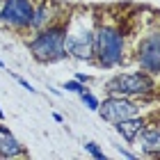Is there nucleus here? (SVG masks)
Wrapping results in <instances>:
<instances>
[{
  "label": "nucleus",
  "mask_w": 160,
  "mask_h": 160,
  "mask_svg": "<svg viewBox=\"0 0 160 160\" xmlns=\"http://www.w3.org/2000/svg\"><path fill=\"white\" fill-rule=\"evenodd\" d=\"M94 62L101 69H114L126 62V34L119 25L96 21L94 30Z\"/></svg>",
  "instance_id": "nucleus-1"
},
{
  "label": "nucleus",
  "mask_w": 160,
  "mask_h": 160,
  "mask_svg": "<svg viewBox=\"0 0 160 160\" xmlns=\"http://www.w3.org/2000/svg\"><path fill=\"white\" fill-rule=\"evenodd\" d=\"M28 50L41 64H55L67 60V23H50L28 39Z\"/></svg>",
  "instance_id": "nucleus-2"
},
{
  "label": "nucleus",
  "mask_w": 160,
  "mask_h": 160,
  "mask_svg": "<svg viewBox=\"0 0 160 160\" xmlns=\"http://www.w3.org/2000/svg\"><path fill=\"white\" fill-rule=\"evenodd\" d=\"M94 30L96 16L89 12L76 14L67 21V53L80 62H94Z\"/></svg>",
  "instance_id": "nucleus-3"
},
{
  "label": "nucleus",
  "mask_w": 160,
  "mask_h": 160,
  "mask_svg": "<svg viewBox=\"0 0 160 160\" xmlns=\"http://www.w3.org/2000/svg\"><path fill=\"white\" fill-rule=\"evenodd\" d=\"M158 89L156 78L147 71H126V73H114L112 78L105 80V92L117 94V96L128 98H144L153 96Z\"/></svg>",
  "instance_id": "nucleus-4"
},
{
  "label": "nucleus",
  "mask_w": 160,
  "mask_h": 160,
  "mask_svg": "<svg viewBox=\"0 0 160 160\" xmlns=\"http://www.w3.org/2000/svg\"><path fill=\"white\" fill-rule=\"evenodd\" d=\"M34 16V0H2L0 5V23L16 32L30 30Z\"/></svg>",
  "instance_id": "nucleus-5"
},
{
  "label": "nucleus",
  "mask_w": 160,
  "mask_h": 160,
  "mask_svg": "<svg viewBox=\"0 0 160 160\" xmlns=\"http://www.w3.org/2000/svg\"><path fill=\"white\" fill-rule=\"evenodd\" d=\"M98 117L108 123H117L121 119H130L142 114V108L135 98L128 96H117V94H108V96L98 103Z\"/></svg>",
  "instance_id": "nucleus-6"
},
{
  "label": "nucleus",
  "mask_w": 160,
  "mask_h": 160,
  "mask_svg": "<svg viewBox=\"0 0 160 160\" xmlns=\"http://www.w3.org/2000/svg\"><path fill=\"white\" fill-rule=\"evenodd\" d=\"M135 144L140 147V151L149 158H160V126L156 123H149L142 128V133L137 135Z\"/></svg>",
  "instance_id": "nucleus-7"
},
{
  "label": "nucleus",
  "mask_w": 160,
  "mask_h": 160,
  "mask_svg": "<svg viewBox=\"0 0 160 160\" xmlns=\"http://www.w3.org/2000/svg\"><path fill=\"white\" fill-rule=\"evenodd\" d=\"M147 117H142V114H137V117H130V119H121L117 123H112L114 130L121 135V140H126L128 144H135L137 135L142 133V128L147 126Z\"/></svg>",
  "instance_id": "nucleus-8"
},
{
  "label": "nucleus",
  "mask_w": 160,
  "mask_h": 160,
  "mask_svg": "<svg viewBox=\"0 0 160 160\" xmlns=\"http://www.w3.org/2000/svg\"><path fill=\"white\" fill-rule=\"evenodd\" d=\"M25 153H28L25 147L12 135L9 128L0 123V158H18V156H25Z\"/></svg>",
  "instance_id": "nucleus-9"
},
{
  "label": "nucleus",
  "mask_w": 160,
  "mask_h": 160,
  "mask_svg": "<svg viewBox=\"0 0 160 160\" xmlns=\"http://www.w3.org/2000/svg\"><path fill=\"white\" fill-rule=\"evenodd\" d=\"M53 5H50V0H41L39 5H34V16H32V23H30V30H41V28H46L53 23Z\"/></svg>",
  "instance_id": "nucleus-10"
},
{
  "label": "nucleus",
  "mask_w": 160,
  "mask_h": 160,
  "mask_svg": "<svg viewBox=\"0 0 160 160\" xmlns=\"http://www.w3.org/2000/svg\"><path fill=\"white\" fill-rule=\"evenodd\" d=\"M135 62L140 64L142 71H147L151 76H160V53H147V55H137Z\"/></svg>",
  "instance_id": "nucleus-11"
},
{
  "label": "nucleus",
  "mask_w": 160,
  "mask_h": 160,
  "mask_svg": "<svg viewBox=\"0 0 160 160\" xmlns=\"http://www.w3.org/2000/svg\"><path fill=\"white\" fill-rule=\"evenodd\" d=\"M80 98H82L85 108H89L92 112H96V110H98V103H101V101H98V96H94V94H92L89 89H85L82 94H80Z\"/></svg>",
  "instance_id": "nucleus-12"
},
{
  "label": "nucleus",
  "mask_w": 160,
  "mask_h": 160,
  "mask_svg": "<svg viewBox=\"0 0 160 160\" xmlns=\"http://www.w3.org/2000/svg\"><path fill=\"white\" fill-rule=\"evenodd\" d=\"M85 151H87V153H89L92 158H96V160H105L103 149H101L96 142H85Z\"/></svg>",
  "instance_id": "nucleus-13"
},
{
  "label": "nucleus",
  "mask_w": 160,
  "mask_h": 160,
  "mask_svg": "<svg viewBox=\"0 0 160 160\" xmlns=\"http://www.w3.org/2000/svg\"><path fill=\"white\" fill-rule=\"evenodd\" d=\"M62 89H67V92H73V94H82L87 87H85V82H80V80H67V82H64V87Z\"/></svg>",
  "instance_id": "nucleus-14"
},
{
  "label": "nucleus",
  "mask_w": 160,
  "mask_h": 160,
  "mask_svg": "<svg viewBox=\"0 0 160 160\" xmlns=\"http://www.w3.org/2000/svg\"><path fill=\"white\" fill-rule=\"evenodd\" d=\"M16 80H18V85L23 87V89H28L30 94H34V92H37V89H34V87H32V85H30V82H28V80H25V78H21V76H16Z\"/></svg>",
  "instance_id": "nucleus-15"
},
{
  "label": "nucleus",
  "mask_w": 160,
  "mask_h": 160,
  "mask_svg": "<svg viewBox=\"0 0 160 160\" xmlns=\"http://www.w3.org/2000/svg\"><path fill=\"white\" fill-rule=\"evenodd\" d=\"M117 151H119V153H121L123 158H130V160H133V158H137L135 153H130V151H126V149H121V147H117Z\"/></svg>",
  "instance_id": "nucleus-16"
},
{
  "label": "nucleus",
  "mask_w": 160,
  "mask_h": 160,
  "mask_svg": "<svg viewBox=\"0 0 160 160\" xmlns=\"http://www.w3.org/2000/svg\"><path fill=\"white\" fill-rule=\"evenodd\" d=\"M76 80H80V82H87V80H89V76H87V73H80V71H78V73H76Z\"/></svg>",
  "instance_id": "nucleus-17"
},
{
  "label": "nucleus",
  "mask_w": 160,
  "mask_h": 160,
  "mask_svg": "<svg viewBox=\"0 0 160 160\" xmlns=\"http://www.w3.org/2000/svg\"><path fill=\"white\" fill-rule=\"evenodd\" d=\"M53 119H55V121H57V123H62V121H64V117H62V114H57V112H55V114H53Z\"/></svg>",
  "instance_id": "nucleus-18"
},
{
  "label": "nucleus",
  "mask_w": 160,
  "mask_h": 160,
  "mask_svg": "<svg viewBox=\"0 0 160 160\" xmlns=\"http://www.w3.org/2000/svg\"><path fill=\"white\" fill-rule=\"evenodd\" d=\"M0 119H5V112H2V108H0Z\"/></svg>",
  "instance_id": "nucleus-19"
},
{
  "label": "nucleus",
  "mask_w": 160,
  "mask_h": 160,
  "mask_svg": "<svg viewBox=\"0 0 160 160\" xmlns=\"http://www.w3.org/2000/svg\"><path fill=\"white\" fill-rule=\"evenodd\" d=\"M2 67H5V62H2V60H0V69H2Z\"/></svg>",
  "instance_id": "nucleus-20"
},
{
  "label": "nucleus",
  "mask_w": 160,
  "mask_h": 160,
  "mask_svg": "<svg viewBox=\"0 0 160 160\" xmlns=\"http://www.w3.org/2000/svg\"><path fill=\"white\" fill-rule=\"evenodd\" d=\"M0 5H2V0H0Z\"/></svg>",
  "instance_id": "nucleus-21"
}]
</instances>
